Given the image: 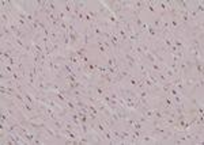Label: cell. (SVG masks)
I'll use <instances>...</instances> for the list:
<instances>
[{
    "label": "cell",
    "instance_id": "cell-2",
    "mask_svg": "<svg viewBox=\"0 0 204 145\" xmlns=\"http://www.w3.org/2000/svg\"><path fill=\"white\" fill-rule=\"evenodd\" d=\"M163 19H165V18H163V16H161V15H156V18L154 19V22H152V25H151V26L154 27L155 30H159V29H161V26H162Z\"/></svg>",
    "mask_w": 204,
    "mask_h": 145
},
{
    "label": "cell",
    "instance_id": "cell-4",
    "mask_svg": "<svg viewBox=\"0 0 204 145\" xmlns=\"http://www.w3.org/2000/svg\"><path fill=\"white\" fill-rule=\"evenodd\" d=\"M48 7H49V10L52 11L53 14H57L59 12V10H57V6L54 2H48Z\"/></svg>",
    "mask_w": 204,
    "mask_h": 145
},
{
    "label": "cell",
    "instance_id": "cell-3",
    "mask_svg": "<svg viewBox=\"0 0 204 145\" xmlns=\"http://www.w3.org/2000/svg\"><path fill=\"white\" fill-rule=\"evenodd\" d=\"M134 8L139 14H142L146 10V2H134Z\"/></svg>",
    "mask_w": 204,
    "mask_h": 145
},
{
    "label": "cell",
    "instance_id": "cell-5",
    "mask_svg": "<svg viewBox=\"0 0 204 145\" xmlns=\"http://www.w3.org/2000/svg\"><path fill=\"white\" fill-rule=\"evenodd\" d=\"M57 18H59L60 20H66V19H68V18H67V14L64 12V11H61V10H59V12H57Z\"/></svg>",
    "mask_w": 204,
    "mask_h": 145
},
{
    "label": "cell",
    "instance_id": "cell-1",
    "mask_svg": "<svg viewBox=\"0 0 204 145\" xmlns=\"http://www.w3.org/2000/svg\"><path fill=\"white\" fill-rule=\"evenodd\" d=\"M64 12H66L68 16L72 15V12H74V2H64Z\"/></svg>",
    "mask_w": 204,
    "mask_h": 145
}]
</instances>
